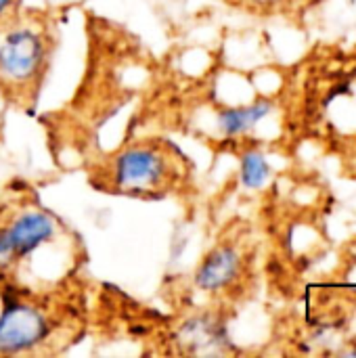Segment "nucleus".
I'll list each match as a JSON object with an SVG mask.
<instances>
[{
    "label": "nucleus",
    "instance_id": "nucleus-2",
    "mask_svg": "<svg viewBox=\"0 0 356 358\" xmlns=\"http://www.w3.org/2000/svg\"><path fill=\"white\" fill-rule=\"evenodd\" d=\"M187 157L170 141L147 138L120 147L92 170V185L105 193L162 199L183 187Z\"/></svg>",
    "mask_w": 356,
    "mask_h": 358
},
{
    "label": "nucleus",
    "instance_id": "nucleus-1",
    "mask_svg": "<svg viewBox=\"0 0 356 358\" xmlns=\"http://www.w3.org/2000/svg\"><path fill=\"white\" fill-rule=\"evenodd\" d=\"M57 36L50 19L17 10L0 21V94L17 107H31L52 65Z\"/></svg>",
    "mask_w": 356,
    "mask_h": 358
},
{
    "label": "nucleus",
    "instance_id": "nucleus-4",
    "mask_svg": "<svg viewBox=\"0 0 356 358\" xmlns=\"http://www.w3.org/2000/svg\"><path fill=\"white\" fill-rule=\"evenodd\" d=\"M61 231L57 218L40 206L21 203L0 214V279L15 273L36 252L50 245Z\"/></svg>",
    "mask_w": 356,
    "mask_h": 358
},
{
    "label": "nucleus",
    "instance_id": "nucleus-10",
    "mask_svg": "<svg viewBox=\"0 0 356 358\" xmlns=\"http://www.w3.org/2000/svg\"><path fill=\"white\" fill-rule=\"evenodd\" d=\"M252 4H256V6H279V4H283L285 0H250Z\"/></svg>",
    "mask_w": 356,
    "mask_h": 358
},
{
    "label": "nucleus",
    "instance_id": "nucleus-8",
    "mask_svg": "<svg viewBox=\"0 0 356 358\" xmlns=\"http://www.w3.org/2000/svg\"><path fill=\"white\" fill-rule=\"evenodd\" d=\"M241 185L245 189H260L271 178V166L264 157V153L250 149L241 155V168H239Z\"/></svg>",
    "mask_w": 356,
    "mask_h": 358
},
{
    "label": "nucleus",
    "instance_id": "nucleus-3",
    "mask_svg": "<svg viewBox=\"0 0 356 358\" xmlns=\"http://www.w3.org/2000/svg\"><path fill=\"white\" fill-rule=\"evenodd\" d=\"M65 327L63 306L52 294H36L0 279V355H34L57 342Z\"/></svg>",
    "mask_w": 356,
    "mask_h": 358
},
{
    "label": "nucleus",
    "instance_id": "nucleus-6",
    "mask_svg": "<svg viewBox=\"0 0 356 358\" xmlns=\"http://www.w3.org/2000/svg\"><path fill=\"white\" fill-rule=\"evenodd\" d=\"M178 344H183L185 352L191 355H204L212 348L220 350L222 346H229L227 327L218 317L210 313L191 317L178 327Z\"/></svg>",
    "mask_w": 356,
    "mask_h": 358
},
{
    "label": "nucleus",
    "instance_id": "nucleus-9",
    "mask_svg": "<svg viewBox=\"0 0 356 358\" xmlns=\"http://www.w3.org/2000/svg\"><path fill=\"white\" fill-rule=\"evenodd\" d=\"M19 10V0H0V21Z\"/></svg>",
    "mask_w": 356,
    "mask_h": 358
},
{
    "label": "nucleus",
    "instance_id": "nucleus-7",
    "mask_svg": "<svg viewBox=\"0 0 356 358\" xmlns=\"http://www.w3.org/2000/svg\"><path fill=\"white\" fill-rule=\"evenodd\" d=\"M271 111H273V103L269 99H260V101H254V103L241 105V107H222V109H218L216 124H218V130L222 136L235 138V136L250 132Z\"/></svg>",
    "mask_w": 356,
    "mask_h": 358
},
{
    "label": "nucleus",
    "instance_id": "nucleus-11",
    "mask_svg": "<svg viewBox=\"0 0 356 358\" xmlns=\"http://www.w3.org/2000/svg\"><path fill=\"white\" fill-rule=\"evenodd\" d=\"M348 355H350V357H356V344L350 348V350H348Z\"/></svg>",
    "mask_w": 356,
    "mask_h": 358
},
{
    "label": "nucleus",
    "instance_id": "nucleus-5",
    "mask_svg": "<svg viewBox=\"0 0 356 358\" xmlns=\"http://www.w3.org/2000/svg\"><path fill=\"white\" fill-rule=\"evenodd\" d=\"M243 273V254L233 243H218L212 248L193 273V283L206 294L229 292Z\"/></svg>",
    "mask_w": 356,
    "mask_h": 358
}]
</instances>
